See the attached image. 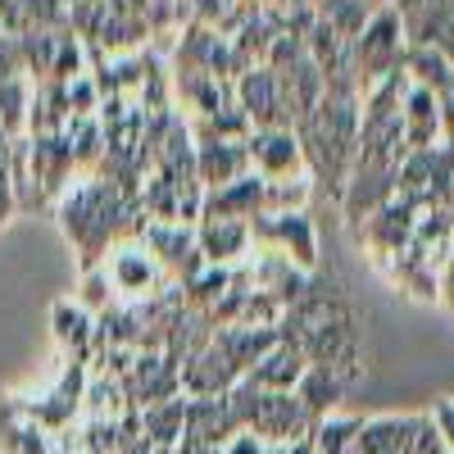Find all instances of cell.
<instances>
[{"label": "cell", "instance_id": "6da1fadb", "mask_svg": "<svg viewBox=\"0 0 454 454\" xmlns=\"http://www.w3.org/2000/svg\"><path fill=\"white\" fill-rule=\"evenodd\" d=\"M404 23L400 14L387 5V10H377L368 19V27L350 42V59H355V82H359V96L372 87V82H382L391 78V73H404Z\"/></svg>", "mask_w": 454, "mask_h": 454}, {"label": "cell", "instance_id": "7a4b0ae2", "mask_svg": "<svg viewBox=\"0 0 454 454\" xmlns=\"http://www.w3.org/2000/svg\"><path fill=\"white\" fill-rule=\"evenodd\" d=\"M250 241L259 250L295 259V269H305V273L318 269V241H314L309 214H254L250 218Z\"/></svg>", "mask_w": 454, "mask_h": 454}, {"label": "cell", "instance_id": "3957f363", "mask_svg": "<svg viewBox=\"0 0 454 454\" xmlns=\"http://www.w3.org/2000/svg\"><path fill=\"white\" fill-rule=\"evenodd\" d=\"M105 273H109L114 291L128 295L132 305H137V300H155V295H164L173 286V278L160 269V259L150 254L141 241H119V246H114L105 254Z\"/></svg>", "mask_w": 454, "mask_h": 454}, {"label": "cell", "instance_id": "277c9868", "mask_svg": "<svg viewBox=\"0 0 454 454\" xmlns=\"http://www.w3.org/2000/svg\"><path fill=\"white\" fill-rule=\"evenodd\" d=\"M141 246L160 259V269L182 286V282H192L200 269H205V254L196 246V223H150L145 227V237Z\"/></svg>", "mask_w": 454, "mask_h": 454}, {"label": "cell", "instance_id": "5b68a950", "mask_svg": "<svg viewBox=\"0 0 454 454\" xmlns=\"http://www.w3.org/2000/svg\"><path fill=\"white\" fill-rule=\"evenodd\" d=\"M246 155H250V173H259L263 182H282V177H305V150H300L291 128H254L246 137Z\"/></svg>", "mask_w": 454, "mask_h": 454}, {"label": "cell", "instance_id": "8992f818", "mask_svg": "<svg viewBox=\"0 0 454 454\" xmlns=\"http://www.w3.org/2000/svg\"><path fill=\"white\" fill-rule=\"evenodd\" d=\"M237 109L250 119V128H291V109L282 100V78L269 64H254L237 78Z\"/></svg>", "mask_w": 454, "mask_h": 454}, {"label": "cell", "instance_id": "52a82bcc", "mask_svg": "<svg viewBox=\"0 0 454 454\" xmlns=\"http://www.w3.org/2000/svg\"><path fill=\"white\" fill-rule=\"evenodd\" d=\"M314 419L305 413V404L295 400V391H263V404L250 423V436H259L263 445H291L300 436H309Z\"/></svg>", "mask_w": 454, "mask_h": 454}, {"label": "cell", "instance_id": "ba28073f", "mask_svg": "<svg viewBox=\"0 0 454 454\" xmlns=\"http://www.w3.org/2000/svg\"><path fill=\"white\" fill-rule=\"evenodd\" d=\"M400 132L409 150H436L445 145V128H441V96L409 82L400 96Z\"/></svg>", "mask_w": 454, "mask_h": 454}, {"label": "cell", "instance_id": "9c48e42d", "mask_svg": "<svg viewBox=\"0 0 454 454\" xmlns=\"http://www.w3.org/2000/svg\"><path fill=\"white\" fill-rule=\"evenodd\" d=\"M246 173H250L246 141H218V137L196 141V182L205 186V192H223V186H232Z\"/></svg>", "mask_w": 454, "mask_h": 454}, {"label": "cell", "instance_id": "30bf717a", "mask_svg": "<svg viewBox=\"0 0 454 454\" xmlns=\"http://www.w3.org/2000/svg\"><path fill=\"white\" fill-rule=\"evenodd\" d=\"M419 423H423V413H377V419H364L350 454H409Z\"/></svg>", "mask_w": 454, "mask_h": 454}, {"label": "cell", "instance_id": "8fae6325", "mask_svg": "<svg viewBox=\"0 0 454 454\" xmlns=\"http://www.w3.org/2000/svg\"><path fill=\"white\" fill-rule=\"evenodd\" d=\"M196 246H200L205 263H214V269H232V263L254 246L250 241V223H241V218H200L196 223Z\"/></svg>", "mask_w": 454, "mask_h": 454}, {"label": "cell", "instance_id": "7c38bea8", "mask_svg": "<svg viewBox=\"0 0 454 454\" xmlns=\"http://www.w3.org/2000/svg\"><path fill=\"white\" fill-rule=\"evenodd\" d=\"M51 327H55V340L59 346L91 368V355H96V314L82 309L78 300H59V305L51 309Z\"/></svg>", "mask_w": 454, "mask_h": 454}, {"label": "cell", "instance_id": "4fadbf2b", "mask_svg": "<svg viewBox=\"0 0 454 454\" xmlns=\"http://www.w3.org/2000/svg\"><path fill=\"white\" fill-rule=\"evenodd\" d=\"M254 214H263V177L259 173L237 177L232 186H223V192H205V205H200V218H241V223H250Z\"/></svg>", "mask_w": 454, "mask_h": 454}, {"label": "cell", "instance_id": "5bb4252c", "mask_svg": "<svg viewBox=\"0 0 454 454\" xmlns=\"http://www.w3.org/2000/svg\"><path fill=\"white\" fill-rule=\"evenodd\" d=\"M305 355H300V346H291V340H278V346L263 355L246 377L254 387H263V391H295L300 387V377H305Z\"/></svg>", "mask_w": 454, "mask_h": 454}, {"label": "cell", "instance_id": "9a60e30c", "mask_svg": "<svg viewBox=\"0 0 454 454\" xmlns=\"http://www.w3.org/2000/svg\"><path fill=\"white\" fill-rule=\"evenodd\" d=\"M346 391H350V382L340 372H332V368H305V377H300V387H295V400L305 404V413L318 423V419H327V413L340 409Z\"/></svg>", "mask_w": 454, "mask_h": 454}, {"label": "cell", "instance_id": "2e32d148", "mask_svg": "<svg viewBox=\"0 0 454 454\" xmlns=\"http://www.w3.org/2000/svg\"><path fill=\"white\" fill-rule=\"evenodd\" d=\"M404 78L436 91V96H450L454 91V64L445 59L441 46H409L404 51Z\"/></svg>", "mask_w": 454, "mask_h": 454}, {"label": "cell", "instance_id": "e0dca14e", "mask_svg": "<svg viewBox=\"0 0 454 454\" xmlns=\"http://www.w3.org/2000/svg\"><path fill=\"white\" fill-rule=\"evenodd\" d=\"M182 427H186V395H173L164 404L141 409V432L155 450H177L182 445Z\"/></svg>", "mask_w": 454, "mask_h": 454}, {"label": "cell", "instance_id": "ac0fdd59", "mask_svg": "<svg viewBox=\"0 0 454 454\" xmlns=\"http://www.w3.org/2000/svg\"><path fill=\"white\" fill-rule=\"evenodd\" d=\"M314 14L336 32V36H346V42H355V36L368 27V19L377 14L368 0H314Z\"/></svg>", "mask_w": 454, "mask_h": 454}, {"label": "cell", "instance_id": "d6986e66", "mask_svg": "<svg viewBox=\"0 0 454 454\" xmlns=\"http://www.w3.org/2000/svg\"><path fill=\"white\" fill-rule=\"evenodd\" d=\"M23 46V64H27V82H51V68H55V51H59V32L51 27H27L19 36Z\"/></svg>", "mask_w": 454, "mask_h": 454}, {"label": "cell", "instance_id": "ffe728a7", "mask_svg": "<svg viewBox=\"0 0 454 454\" xmlns=\"http://www.w3.org/2000/svg\"><path fill=\"white\" fill-rule=\"evenodd\" d=\"M364 419H350V413H327L309 427V441H314V454H350L355 450V432H359Z\"/></svg>", "mask_w": 454, "mask_h": 454}, {"label": "cell", "instance_id": "44dd1931", "mask_svg": "<svg viewBox=\"0 0 454 454\" xmlns=\"http://www.w3.org/2000/svg\"><path fill=\"white\" fill-rule=\"evenodd\" d=\"M27 109H32V82L27 78L0 82V128H5L10 137L27 132Z\"/></svg>", "mask_w": 454, "mask_h": 454}, {"label": "cell", "instance_id": "7402d4cb", "mask_svg": "<svg viewBox=\"0 0 454 454\" xmlns=\"http://www.w3.org/2000/svg\"><path fill=\"white\" fill-rule=\"evenodd\" d=\"M305 200H309V177L263 182V214H305Z\"/></svg>", "mask_w": 454, "mask_h": 454}, {"label": "cell", "instance_id": "603a6c76", "mask_svg": "<svg viewBox=\"0 0 454 454\" xmlns=\"http://www.w3.org/2000/svg\"><path fill=\"white\" fill-rule=\"evenodd\" d=\"M78 305L91 309L96 318H100L105 309L119 305V291H114V282H109V273H105V263H96V269L82 273V295H78Z\"/></svg>", "mask_w": 454, "mask_h": 454}, {"label": "cell", "instance_id": "cb8c5ba5", "mask_svg": "<svg viewBox=\"0 0 454 454\" xmlns=\"http://www.w3.org/2000/svg\"><path fill=\"white\" fill-rule=\"evenodd\" d=\"M10 78H27V64H23L19 36H0V82H10Z\"/></svg>", "mask_w": 454, "mask_h": 454}, {"label": "cell", "instance_id": "d4e9b609", "mask_svg": "<svg viewBox=\"0 0 454 454\" xmlns=\"http://www.w3.org/2000/svg\"><path fill=\"white\" fill-rule=\"evenodd\" d=\"M427 419H432V427H436V436L445 441V450L454 454V400L450 395H441L432 409H427Z\"/></svg>", "mask_w": 454, "mask_h": 454}, {"label": "cell", "instance_id": "484cf974", "mask_svg": "<svg viewBox=\"0 0 454 454\" xmlns=\"http://www.w3.org/2000/svg\"><path fill=\"white\" fill-rule=\"evenodd\" d=\"M232 5H237V0H192V14H196V23L218 27L227 14H232Z\"/></svg>", "mask_w": 454, "mask_h": 454}, {"label": "cell", "instance_id": "4316f807", "mask_svg": "<svg viewBox=\"0 0 454 454\" xmlns=\"http://www.w3.org/2000/svg\"><path fill=\"white\" fill-rule=\"evenodd\" d=\"M19 209V200H14V182H10V164L0 168V223H10V214Z\"/></svg>", "mask_w": 454, "mask_h": 454}, {"label": "cell", "instance_id": "83f0119b", "mask_svg": "<svg viewBox=\"0 0 454 454\" xmlns=\"http://www.w3.org/2000/svg\"><path fill=\"white\" fill-rule=\"evenodd\" d=\"M441 128H445V141H454V91L441 96Z\"/></svg>", "mask_w": 454, "mask_h": 454}, {"label": "cell", "instance_id": "f1b7e54d", "mask_svg": "<svg viewBox=\"0 0 454 454\" xmlns=\"http://www.w3.org/2000/svg\"><path fill=\"white\" fill-rule=\"evenodd\" d=\"M10 145H14V137H10L5 128H0V168H5V164H10Z\"/></svg>", "mask_w": 454, "mask_h": 454}, {"label": "cell", "instance_id": "f546056e", "mask_svg": "<svg viewBox=\"0 0 454 454\" xmlns=\"http://www.w3.org/2000/svg\"><path fill=\"white\" fill-rule=\"evenodd\" d=\"M441 51H445V59L454 64V32H450V36H445V42H441Z\"/></svg>", "mask_w": 454, "mask_h": 454}, {"label": "cell", "instance_id": "4dcf8cb0", "mask_svg": "<svg viewBox=\"0 0 454 454\" xmlns=\"http://www.w3.org/2000/svg\"><path fill=\"white\" fill-rule=\"evenodd\" d=\"M145 5H150V0H128V10H132V14H145Z\"/></svg>", "mask_w": 454, "mask_h": 454}, {"label": "cell", "instance_id": "1f68e13d", "mask_svg": "<svg viewBox=\"0 0 454 454\" xmlns=\"http://www.w3.org/2000/svg\"><path fill=\"white\" fill-rule=\"evenodd\" d=\"M368 5H372V10H387V5H395V0H368Z\"/></svg>", "mask_w": 454, "mask_h": 454}, {"label": "cell", "instance_id": "d6a6232c", "mask_svg": "<svg viewBox=\"0 0 454 454\" xmlns=\"http://www.w3.org/2000/svg\"><path fill=\"white\" fill-rule=\"evenodd\" d=\"M309 5H314V0H309Z\"/></svg>", "mask_w": 454, "mask_h": 454}]
</instances>
